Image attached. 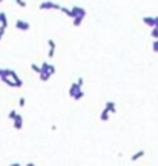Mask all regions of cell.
<instances>
[{
    "label": "cell",
    "mask_w": 158,
    "mask_h": 166,
    "mask_svg": "<svg viewBox=\"0 0 158 166\" xmlns=\"http://www.w3.org/2000/svg\"><path fill=\"white\" fill-rule=\"evenodd\" d=\"M0 80H2L5 85L11 86V88H22L23 86V80L13 69H2V77H0Z\"/></svg>",
    "instance_id": "6da1fadb"
},
{
    "label": "cell",
    "mask_w": 158,
    "mask_h": 166,
    "mask_svg": "<svg viewBox=\"0 0 158 166\" xmlns=\"http://www.w3.org/2000/svg\"><path fill=\"white\" fill-rule=\"evenodd\" d=\"M54 74H55V66H54L52 63L43 62V63L40 65V74H39V77H40L42 82H48Z\"/></svg>",
    "instance_id": "7a4b0ae2"
},
{
    "label": "cell",
    "mask_w": 158,
    "mask_h": 166,
    "mask_svg": "<svg viewBox=\"0 0 158 166\" xmlns=\"http://www.w3.org/2000/svg\"><path fill=\"white\" fill-rule=\"evenodd\" d=\"M69 95H71V98H74V100L83 98V97H85L83 86H80L77 82H75V83H71V86H69Z\"/></svg>",
    "instance_id": "3957f363"
},
{
    "label": "cell",
    "mask_w": 158,
    "mask_h": 166,
    "mask_svg": "<svg viewBox=\"0 0 158 166\" xmlns=\"http://www.w3.org/2000/svg\"><path fill=\"white\" fill-rule=\"evenodd\" d=\"M39 8L42 10V11H60L62 10V5H58V3H55V2H51V0H46V2H42L40 5H39Z\"/></svg>",
    "instance_id": "277c9868"
},
{
    "label": "cell",
    "mask_w": 158,
    "mask_h": 166,
    "mask_svg": "<svg viewBox=\"0 0 158 166\" xmlns=\"http://www.w3.org/2000/svg\"><path fill=\"white\" fill-rule=\"evenodd\" d=\"M71 13H72V19L74 17H86V10L78 6V5H74L71 8Z\"/></svg>",
    "instance_id": "5b68a950"
},
{
    "label": "cell",
    "mask_w": 158,
    "mask_h": 166,
    "mask_svg": "<svg viewBox=\"0 0 158 166\" xmlns=\"http://www.w3.org/2000/svg\"><path fill=\"white\" fill-rule=\"evenodd\" d=\"M16 28H17L19 31H28V29L31 28V25H29L26 20L19 19V20H16Z\"/></svg>",
    "instance_id": "8992f818"
},
{
    "label": "cell",
    "mask_w": 158,
    "mask_h": 166,
    "mask_svg": "<svg viewBox=\"0 0 158 166\" xmlns=\"http://www.w3.org/2000/svg\"><path fill=\"white\" fill-rule=\"evenodd\" d=\"M13 125H14V128H16L17 131H20V129L23 128V117H22V114H17V115H16V118L13 120Z\"/></svg>",
    "instance_id": "52a82bcc"
},
{
    "label": "cell",
    "mask_w": 158,
    "mask_h": 166,
    "mask_svg": "<svg viewBox=\"0 0 158 166\" xmlns=\"http://www.w3.org/2000/svg\"><path fill=\"white\" fill-rule=\"evenodd\" d=\"M143 23L147 28H153L155 26V16H144L143 17Z\"/></svg>",
    "instance_id": "ba28073f"
},
{
    "label": "cell",
    "mask_w": 158,
    "mask_h": 166,
    "mask_svg": "<svg viewBox=\"0 0 158 166\" xmlns=\"http://www.w3.org/2000/svg\"><path fill=\"white\" fill-rule=\"evenodd\" d=\"M48 46H49L48 57H49V59H52V57L55 56V48H57V45H55V42H54L52 39H49V40H48Z\"/></svg>",
    "instance_id": "9c48e42d"
},
{
    "label": "cell",
    "mask_w": 158,
    "mask_h": 166,
    "mask_svg": "<svg viewBox=\"0 0 158 166\" xmlns=\"http://www.w3.org/2000/svg\"><path fill=\"white\" fill-rule=\"evenodd\" d=\"M104 108H106L111 114H115V111H117V105H115V102H106Z\"/></svg>",
    "instance_id": "30bf717a"
},
{
    "label": "cell",
    "mask_w": 158,
    "mask_h": 166,
    "mask_svg": "<svg viewBox=\"0 0 158 166\" xmlns=\"http://www.w3.org/2000/svg\"><path fill=\"white\" fill-rule=\"evenodd\" d=\"M109 117H111V112H109V111L104 108V109L101 111V114H100V120L106 123V122H109Z\"/></svg>",
    "instance_id": "8fae6325"
},
{
    "label": "cell",
    "mask_w": 158,
    "mask_h": 166,
    "mask_svg": "<svg viewBox=\"0 0 158 166\" xmlns=\"http://www.w3.org/2000/svg\"><path fill=\"white\" fill-rule=\"evenodd\" d=\"M0 25H2L3 28L8 26V19H6V14L5 13H0Z\"/></svg>",
    "instance_id": "7c38bea8"
},
{
    "label": "cell",
    "mask_w": 158,
    "mask_h": 166,
    "mask_svg": "<svg viewBox=\"0 0 158 166\" xmlns=\"http://www.w3.org/2000/svg\"><path fill=\"white\" fill-rule=\"evenodd\" d=\"M141 157H144V151H137V152L130 157V160H132V161H137V160H140Z\"/></svg>",
    "instance_id": "4fadbf2b"
},
{
    "label": "cell",
    "mask_w": 158,
    "mask_h": 166,
    "mask_svg": "<svg viewBox=\"0 0 158 166\" xmlns=\"http://www.w3.org/2000/svg\"><path fill=\"white\" fill-rule=\"evenodd\" d=\"M83 20H85V17H74V19H72V25H74L75 28H78V26L83 23Z\"/></svg>",
    "instance_id": "5bb4252c"
},
{
    "label": "cell",
    "mask_w": 158,
    "mask_h": 166,
    "mask_svg": "<svg viewBox=\"0 0 158 166\" xmlns=\"http://www.w3.org/2000/svg\"><path fill=\"white\" fill-rule=\"evenodd\" d=\"M60 11H62V13H63L66 17L72 19V13H71V10H69V8H66V6H62V10H60Z\"/></svg>",
    "instance_id": "9a60e30c"
},
{
    "label": "cell",
    "mask_w": 158,
    "mask_h": 166,
    "mask_svg": "<svg viewBox=\"0 0 158 166\" xmlns=\"http://www.w3.org/2000/svg\"><path fill=\"white\" fill-rule=\"evenodd\" d=\"M150 37L155 40V39H158V28H150Z\"/></svg>",
    "instance_id": "2e32d148"
},
{
    "label": "cell",
    "mask_w": 158,
    "mask_h": 166,
    "mask_svg": "<svg viewBox=\"0 0 158 166\" xmlns=\"http://www.w3.org/2000/svg\"><path fill=\"white\" fill-rule=\"evenodd\" d=\"M152 51L158 54V39H155V40L152 42Z\"/></svg>",
    "instance_id": "e0dca14e"
},
{
    "label": "cell",
    "mask_w": 158,
    "mask_h": 166,
    "mask_svg": "<svg viewBox=\"0 0 158 166\" xmlns=\"http://www.w3.org/2000/svg\"><path fill=\"white\" fill-rule=\"evenodd\" d=\"M31 69H32L34 72L40 74V65H37V63H32V65H31Z\"/></svg>",
    "instance_id": "ac0fdd59"
},
{
    "label": "cell",
    "mask_w": 158,
    "mask_h": 166,
    "mask_svg": "<svg viewBox=\"0 0 158 166\" xmlns=\"http://www.w3.org/2000/svg\"><path fill=\"white\" fill-rule=\"evenodd\" d=\"M16 3H17L20 8H26V6H28V3L25 2V0H16Z\"/></svg>",
    "instance_id": "d6986e66"
},
{
    "label": "cell",
    "mask_w": 158,
    "mask_h": 166,
    "mask_svg": "<svg viewBox=\"0 0 158 166\" xmlns=\"http://www.w3.org/2000/svg\"><path fill=\"white\" fill-rule=\"evenodd\" d=\"M16 115H17V111H16V109H13V111H9V114H8V117H9V120H14V118H16Z\"/></svg>",
    "instance_id": "ffe728a7"
},
{
    "label": "cell",
    "mask_w": 158,
    "mask_h": 166,
    "mask_svg": "<svg viewBox=\"0 0 158 166\" xmlns=\"http://www.w3.org/2000/svg\"><path fill=\"white\" fill-rule=\"evenodd\" d=\"M25 105H26V98H25V97H20V98H19V106L23 108Z\"/></svg>",
    "instance_id": "44dd1931"
},
{
    "label": "cell",
    "mask_w": 158,
    "mask_h": 166,
    "mask_svg": "<svg viewBox=\"0 0 158 166\" xmlns=\"http://www.w3.org/2000/svg\"><path fill=\"white\" fill-rule=\"evenodd\" d=\"M77 83H78L80 86H83V83H85V80H83V77H78V79H77Z\"/></svg>",
    "instance_id": "7402d4cb"
},
{
    "label": "cell",
    "mask_w": 158,
    "mask_h": 166,
    "mask_svg": "<svg viewBox=\"0 0 158 166\" xmlns=\"http://www.w3.org/2000/svg\"><path fill=\"white\" fill-rule=\"evenodd\" d=\"M5 29H6V28H3L2 25H0V36H3V34H5Z\"/></svg>",
    "instance_id": "603a6c76"
},
{
    "label": "cell",
    "mask_w": 158,
    "mask_h": 166,
    "mask_svg": "<svg viewBox=\"0 0 158 166\" xmlns=\"http://www.w3.org/2000/svg\"><path fill=\"white\" fill-rule=\"evenodd\" d=\"M155 28H158V16H155Z\"/></svg>",
    "instance_id": "cb8c5ba5"
},
{
    "label": "cell",
    "mask_w": 158,
    "mask_h": 166,
    "mask_svg": "<svg viewBox=\"0 0 158 166\" xmlns=\"http://www.w3.org/2000/svg\"><path fill=\"white\" fill-rule=\"evenodd\" d=\"M11 166H22V164H20V163H13Z\"/></svg>",
    "instance_id": "d4e9b609"
},
{
    "label": "cell",
    "mask_w": 158,
    "mask_h": 166,
    "mask_svg": "<svg viewBox=\"0 0 158 166\" xmlns=\"http://www.w3.org/2000/svg\"><path fill=\"white\" fill-rule=\"evenodd\" d=\"M26 166H36L34 163H26Z\"/></svg>",
    "instance_id": "484cf974"
},
{
    "label": "cell",
    "mask_w": 158,
    "mask_h": 166,
    "mask_svg": "<svg viewBox=\"0 0 158 166\" xmlns=\"http://www.w3.org/2000/svg\"><path fill=\"white\" fill-rule=\"evenodd\" d=\"M0 77H2V69H0Z\"/></svg>",
    "instance_id": "4316f807"
},
{
    "label": "cell",
    "mask_w": 158,
    "mask_h": 166,
    "mask_svg": "<svg viewBox=\"0 0 158 166\" xmlns=\"http://www.w3.org/2000/svg\"><path fill=\"white\" fill-rule=\"evenodd\" d=\"M0 3H2V0H0Z\"/></svg>",
    "instance_id": "83f0119b"
}]
</instances>
